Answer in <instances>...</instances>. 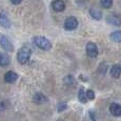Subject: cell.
Masks as SVG:
<instances>
[{
    "label": "cell",
    "mask_w": 121,
    "mask_h": 121,
    "mask_svg": "<svg viewBox=\"0 0 121 121\" xmlns=\"http://www.w3.org/2000/svg\"><path fill=\"white\" fill-rule=\"evenodd\" d=\"M32 55V51L29 46L24 45L18 51L17 53V60L19 63L21 64H26L30 60V57Z\"/></svg>",
    "instance_id": "6da1fadb"
},
{
    "label": "cell",
    "mask_w": 121,
    "mask_h": 121,
    "mask_svg": "<svg viewBox=\"0 0 121 121\" xmlns=\"http://www.w3.org/2000/svg\"><path fill=\"white\" fill-rule=\"evenodd\" d=\"M33 42L38 48L42 51H50L52 48V43L50 42L48 39H46L43 36H37L33 38Z\"/></svg>",
    "instance_id": "7a4b0ae2"
},
{
    "label": "cell",
    "mask_w": 121,
    "mask_h": 121,
    "mask_svg": "<svg viewBox=\"0 0 121 121\" xmlns=\"http://www.w3.org/2000/svg\"><path fill=\"white\" fill-rule=\"evenodd\" d=\"M0 46L3 48L5 52H13L14 45L11 42V40L5 36V35L0 34Z\"/></svg>",
    "instance_id": "3957f363"
},
{
    "label": "cell",
    "mask_w": 121,
    "mask_h": 121,
    "mask_svg": "<svg viewBox=\"0 0 121 121\" xmlns=\"http://www.w3.org/2000/svg\"><path fill=\"white\" fill-rule=\"evenodd\" d=\"M86 55L91 58H95L98 55V48L94 42H88L86 44Z\"/></svg>",
    "instance_id": "277c9868"
},
{
    "label": "cell",
    "mask_w": 121,
    "mask_h": 121,
    "mask_svg": "<svg viewBox=\"0 0 121 121\" xmlns=\"http://www.w3.org/2000/svg\"><path fill=\"white\" fill-rule=\"evenodd\" d=\"M77 26H78V20L75 17L66 18L65 22H64V27L67 31H73V30L77 29Z\"/></svg>",
    "instance_id": "5b68a950"
},
{
    "label": "cell",
    "mask_w": 121,
    "mask_h": 121,
    "mask_svg": "<svg viewBox=\"0 0 121 121\" xmlns=\"http://www.w3.org/2000/svg\"><path fill=\"white\" fill-rule=\"evenodd\" d=\"M52 8L55 12H62L65 9V3L63 0H53Z\"/></svg>",
    "instance_id": "8992f818"
},
{
    "label": "cell",
    "mask_w": 121,
    "mask_h": 121,
    "mask_svg": "<svg viewBox=\"0 0 121 121\" xmlns=\"http://www.w3.org/2000/svg\"><path fill=\"white\" fill-rule=\"evenodd\" d=\"M106 21L112 25H117V26L121 25V18L119 16L115 15V14H111L110 16H108L106 17Z\"/></svg>",
    "instance_id": "52a82bcc"
},
{
    "label": "cell",
    "mask_w": 121,
    "mask_h": 121,
    "mask_svg": "<svg viewBox=\"0 0 121 121\" xmlns=\"http://www.w3.org/2000/svg\"><path fill=\"white\" fill-rule=\"evenodd\" d=\"M17 79H18L17 73H15V72H13V71H9L8 73L4 75V81H5L6 83H14Z\"/></svg>",
    "instance_id": "ba28073f"
},
{
    "label": "cell",
    "mask_w": 121,
    "mask_h": 121,
    "mask_svg": "<svg viewBox=\"0 0 121 121\" xmlns=\"http://www.w3.org/2000/svg\"><path fill=\"white\" fill-rule=\"evenodd\" d=\"M110 112L115 117H120L121 116V105L119 103H112L110 105Z\"/></svg>",
    "instance_id": "9c48e42d"
},
{
    "label": "cell",
    "mask_w": 121,
    "mask_h": 121,
    "mask_svg": "<svg viewBox=\"0 0 121 121\" xmlns=\"http://www.w3.org/2000/svg\"><path fill=\"white\" fill-rule=\"evenodd\" d=\"M33 101L37 104H42L48 102V97L45 95H43L42 93H36L33 97Z\"/></svg>",
    "instance_id": "30bf717a"
},
{
    "label": "cell",
    "mask_w": 121,
    "mask_h": 121,
    "mask_svg": "<svg viewBox=\"0 0 121 121\" xmlns=\"http://www.w3.org/2000/svg\"><path fill=\"white\" fill-rule=\"evenodd\" d=\"M0 25L5 27V29H10L12 25L11 20L9 19V17L4 13H0Z\"/></svg>",
    "instance_id": "8fae6325"
},
{
    "label": "cell",
    "mask_w": 121,
    "mask_h": 121,
    "mask_svg": "<svg viewBox=\"0 0 121 121\" xmlns=\"http://www.w3.org/2000/svg\"><path fill=\"white\" fill-rule=\"evenodd\" d=\"M10 62V56L5 53H0V66H8Z\"/></svg>",
    "instance_id": "7c38bea8"
},
{
    "label": "cell",
    "mask_w": 121,
    "mask_h": 121,
    "mask_svg": "<svg viewBox=\"0 0 121 121\" xmlns=\"http://www.w3.org/2000/svg\"><path fill=\"white\" fill-rule=\"evenodd\" d=\"M111 75L114 78H119L121 76V65L120 64H115L111 69Z\"/></svg>",
    "instance_id": "4fadbf2b"
},
{
    "label": "cell",
    "mask_w": 121,
    "mask_h": 121,
    "mask_svg": "<svg viewBox=\"0 0 121 121\" xmlns=\"http://www.w3.org/2000/svg\"><path fill=\"white\" fill-rule=\"evenodd\" d=\"M110 38L112 41L114 42H119L121 43V31H117V32H113L110 35Z\"/></svg>",
    "instance_id": "5bb4252c"
},
{
    "label": "cell",
    "mask_w": 121,
    "mask_h": 121,
    "mask_svg": "<svg viewBox=\"0 0 121 121\" xmlns=\"http://www.w3.org/2000/svg\"><path fill=\"white\" fill-rule=\"evenodd\" d=\"M90 15L92 16L93 18H94L95 20H100L102 18V14H101V12L98 11V10H96V9H91L90 10Z\"/></svg>",
    "instance_id": "9a60e30c"
},
{
    "label": "cell",
    "mask_w": 121,
    "mask_h": 121,
    "mask_svg": "<svg viewBox=\"0 0 121 121\" xmlns=\"http://www.w3.org/2000/svg\"><path fill=\"white\" fill-rule=\"evenodd\" d=\"M78 99H79V101L82 102V103H86V102H87L86 95H85L84 88H81V90L79 91V93H78Z\"/></svg>",
    "instance_id": "2e32d148"
},
{
    "label": "cell",
    "mask_w": 121,
    "mask_h": 121,
    "mask_svg": "<svg viewBox=\"0 0 121 121\" xmlns=\"http://www.w3.org/2000/svg\"><path fill=\"white\" fill-rule=\"evenodd\" d=\"M63 82L65 83L66 85H74L75 84V78H74L72 75L65 76V77L63 78Z\"/></svg>",
    "instance_id": "e0dca14e"
},
{
    "label": "cell",
    "mask_w": 121,
    "mask_h": 121,
    "mask_svg": "<svg viewBox=\"0 0 121 121\" xmlns=\"http://www.w3.org/2000/svg\"><path fill=\"white\" fill-rule=\"evenodd\" d=\"M100 3L104 9H110L113 4V0H100Z\"/></svg>",
    "instance_id": "ac0fdd59"
},
{
    "label": "cell",
    "mask_w": 121,
    "mask_h": 121,
    "mask_svg": "<svg viewBox=\"0 0 121 121\" xmlns=\"http://www.w3.org/2000/svg\"><path fill=\"white\" fill-rule=\"evenodd\" d=\"M106 71H108V64L106 63H101L99 65V69H98V72L100 74H101V75H103V74H105L106 73Z\"/></svg>",
    "instance_id": "d6986e66"
},
{
    "label": "cell",
    "mask_w": 121,
    "mask_h": 121,
    "mask_svg": "<svg viewBox=\"0 0 121 121\" xmlns=\"http://www.w3.org/2000/svg\"><path fill=\"white\" fill-rule=\"evenodd\" d=\"M85 95H86V99L87 100H94L95 99V93H94V91L87 90L86 92H85Z\"/></svg>",
    "instance_id": "ffe728a7"
},
{
    "label": "cell",
    "mask_w": 121,
    "mask_h": 121,
    "mask_svg": "<svg viewBox=\"0 0 121 121\" xmlns=\"http://www.w3.org/2000/svg\"><path fill=\"white\" fill-rule=\"evenodd\" d=\"M64 108H66V104H60V106H59V108H58V111L61 112V111H63Z\"/></svg>",
    "instance_id": "44dd1931"
},
{
    "label": "cell",
    "mask_w": 121,
    "mask_h": 121,
    "mask_svg": "<svg viewBox=\"0 0 121 121\" xmlns=\"http://www.w3.org/2000/svg\"><path fill=\"white\" fill-rule=\"evenodd\" d=\"M11 2L13 4H19V3H21L22 2V0H11Z\"/></svg>",
    "instance_id": "7402d4cb"
}]
</instances>
